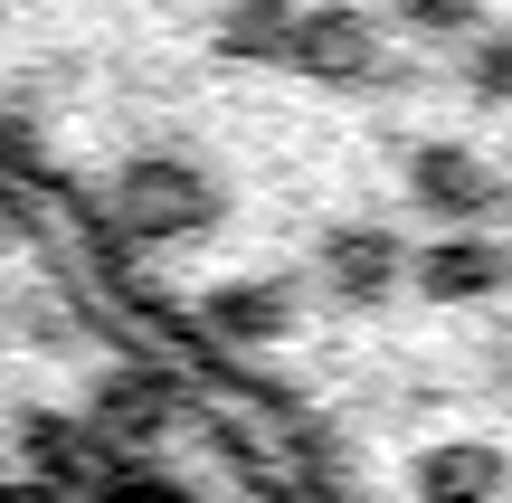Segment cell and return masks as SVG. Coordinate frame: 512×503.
Listing matches in <instances>:
<instances>
[{
	"mask_svg": "<svg viewBox=\"0 0 512 503\" xmlns=\"http://www.w3.org/2000/svg\"><path fill=\"white\" fill-rule=\"evenodd\" d=\"M200 437L95 228L0 143V475L171 503H285L256 466H181Z\"/></svg>",
	"mask_w": 512,
	"mask_h": 503,
	"instance_id": "obj_1",
	"label": "cell"
},
{
	"mask_svg": "<svg viewBox=\"0 0 512 503\" xmlns=\"http://www.w3.org/2000/svg\"><path fill=\"white\" fill-rule=\"evenodd\" d=\"M0 503H171V494H95V485H19V475H0Z\"/></svg>",
	"mask_w": 512,
	"mask_h": 503,
	"instance_id": "obj_2",
	"label": "cell"
}]
</instances>
